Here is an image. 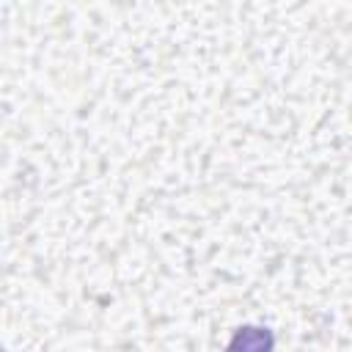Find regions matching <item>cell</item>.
I'll list each match as a JSON object with an SVG mask.
<instances>
[{
    "instance_id": "6da1fadb",
    "label": "cell",
    "mask_w": 352,
    "mask_h": 352,
    "mask_svg": "<svg viewBox=\"0 0 352 352\" xmlns=\"http://www.w3.org/2000/svg\"><path fill=\"white\" fill-rule=\"evenodd\" d=\"M272 346H275V336L270 327L245 324L231 336L226 352H272Z\"/></svg>"
}]
</instances>
